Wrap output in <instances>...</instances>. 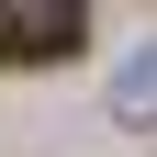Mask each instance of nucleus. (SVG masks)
Here are the masks:
<instances>
[{
    "mask_svg": "<svg viewBox=\"0 0 157 157\" xmlns=\"http://www.w3.org/2000/svg\"><path fill=\"white\" fill-rule=\"evenodd\" d=\"M90 11L78 0H0V56L11 67H45V56H78Z\"/></svg>",
    "mask_w": 157,
    "mask_h": 157,
    "instance_id": "f257e3e1",
    "label": "nucleus"
}]
</instances>
